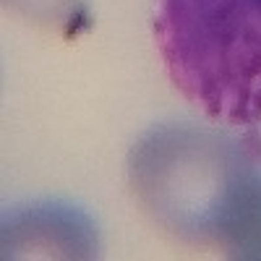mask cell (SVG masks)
Here are the masks:
<instances>
[{
    "mask_svg": "<svg viewBox=\"0 0 261 261\" xmlns=\"http://www.w3.org/2000/svg\"><path fill=\"white\" fill-rule=\"evenodd\" d=\"M220 246L230 258L261 261V172H256L243 191Z\"/></svg>",
    "mask_w": 261,
    "mask_h": 261,
    "instance_id": "4",
    "label": "cell"
},
{
    "mask_svg": "<svg viewBox=\"0 0 261 261\" xmlns=\"http://www.w3.org/2000/svg\"><path fill=\"white\" fill-rule=\"evenodd\" d=\"M172 86L227 125L261 123V0H154Z\"/></svg>",
    "mask_w": 261,
    "mask_h": 261,
    "instance_id": "2",
    "label": "cell"
},
{
    "mask_svg": "<svg viewBox=\"0 0 261 261\" xmlns=\"http://www.w3.org/2000/svg\"><path fill=\"white\" fill-rule=\"evenodd\" d=\"M258 160L256 134L162 123L130 149L128 183L139 206L165 232L193 246H220Z\"/></svg>",
    "mask_w": 261,
    "mask_h": 261,
    "instance_id": "1",
    "label": "cell"
},
{
    "mask_svg": "<svg viewBox=\"0 0 261 261\" xmlns=\"http://www.w3.org/2000/svg\"><path fill=\"white\" fill-rule=\"evenodd\" d=\"M3 258H94L99 235L89 212L63 201L42 199L13 206L0 227Z\"/></svg>",
    "mask_w": 261,
    "mask_h": 261,
    "instance_id": "3",
    "label": "cell"
},
{
    "mask_svg": "<svg viewBox=\"0 0 261 261\" xmlns=\"http://www.w3.org/2000/svg\"><path fill=\"white\" fill-rule=\"evenodd\" d=\"M6 6L65 39L89 32L94 21L86 0H6Z\"/></svg>",
    "mask_w": 261,
    "mask_h": 261,
    "instance_id": "5",
    "label": "cell"
}]
</instances>
